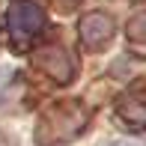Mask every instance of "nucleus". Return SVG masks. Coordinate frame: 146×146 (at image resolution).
Masks as SVG:
<instances>
[{"instance_id":"f257e3e1","label":"nucleus","mask_w":146,"mask_h":146,"mask_svg":"<svg viewBox=\"0 0 146 146\" xmlns=\"http://www.w3.org/2000/svg\"><path fill=\"white\" fill-rule=\"evenodd\" d=\"M6 27H9V36L12 42L21 48V45H27L33 36H39L45 27V15L39 6L27 3V0H15V3L9 6V12H6Z\"/></svg>"},{"instance_id":"f03ea898","label":"nucleus","mask_w":146,"mask_h":146,"mask_svg":"<svg viewBox=\"0 0 146 146\" xmlns=\"http://www.w3.org/2000/svg\"><path fill=\"white\" fill-rule=\"evenodd\" d=\"M110 146H140V143H110Z\"/></svg>"}]
</instances>
